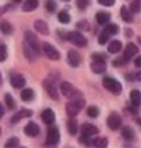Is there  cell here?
I'll return each instance as SVG.
<instances>
[{"label": "cell", "mask_w": 141, "mask_h": 148, "mask_svg": "<svg viewBox=\"0 0 141 148\" xmlns=\"http://www.w3.org/2000/svg\"><path fill=\"white\" fill-rule=\"evenodd\" d=\"M10 84L16 89H21V88H24V85H26V79L22 75H13L12 79H10Z\"/></svg>", "instance_id": "ac0fdd59"}, {"label": "cell", "mask_w": 141, "mask_h": 148, "mask_svg": "<svg viewBox=\"0 0 141 148\" xmlns=\"http://www.w3.org/2000/svg\"><path fill=\"white\" fill-rule=\"evenodd\" d=\"M67 62H68V64L70 67L73 68H77L78 66H80L81 63V57L80 54H78L76 50H69L68 53H67Z\"/></svg>", "instance_id": "30bf717a"}, {"label": "cell", "mask_w": 141, "mask_h": 148, "mask_svg": "<svg viewBox=\"0 0 141 148\" xmlns=\"http://www.w3.org/2000/svg\"><path fill=\"white\" fill-rule=\"evenodd\" d=\"M13 1H14V3H21L22 0H13Z\"/></svg>", "instance_id": "681fc988"}, {"label": "cell", "mask_w": 141, "mask_h": 148, "mask_svg": "<svg viewBox=\"0 0 141 148\" xmlns=\"http://www.w3.org/2000/svg\"><path fill=\"white\" fill-rule=\"evenodd\" d=\"M4 98H5V104H7L8 110H16V102H14V98L12 97V94L7 93L4 95Z\"/></svg>", "instance_id": "4dcf8cb0"}, {"label": "cell", "mask_w": 141, "mask_h": 148, "mask_svg": "<svg viewBox=\"0 0 141 148\" xmlns=\"http://www.w3.org/2000/svg\"><path fill=\"white\" fill-rule=\"evenodd\" d=\"M141 9V0H134V1L131 3V5H129V12L131 13H139Z\"/></svg>", "instance_id": "d6a6232c"}, {"label": "cell", "mask_w": 141, "mask_h": 148, "mask_svg": "<svg viewBox=\"0 0 141 148\" xmlns=\"http://www.w3.org/2000/svg\"><path fill=\"white\" fill-rule=\"evenodd\" d=\"M128 110H129V112H131V113H134V115H137V113H139V107L134 106V104H132V106L129 107Z\"/></svg>", "instance_id": "f6af8a7d"}, {"label": "cell", "mask_w": 141, "mask_h": 148, "mask_svg": "<svg viewBox=\"0 0 141 148\" xmlns=\"http://www.w3.org/2000/svg\"><path fill=\"white\" fill-rule=\"evenodd\" d=\"M42 86H44L45 92L49 94V97L52 99H59V89H58V81L55 77H53V75L47 76L46 79L42 82Z\"/></svg>", "instance_id": "6da1fadb"}, {"label": "cell", "mask_w": 141, "mask_h": 148, "mask_svg": "<svg viewBox=\"0 0 141 148\" xmlns=\"http://www.w3.org/2000/svg\"><path fill=\"white\" fill-rule=\"evenodd\" d=\"M87 5H89V0H77V7H78V9L85 10Z\"/></svg>", "instance_id": "ab89813d"}, {"label": "cell", "mask_w": 141, "mask_h": 148, "mask_svg": "<svg viewBox=\"0 0 141 148\" xmlns=\"http://www.w3.org/2000/svg\"><path fill=\"white\" fill-rule=\"evenodd\" d=\"M127 63V62L125 61V59H118V61H114V62H113V64H114V66L115 67H119V66H123V64H126Z\"/></svg>", "instance_id": "ee69618b"}, {"label": "cell", "mask_w": 141, "mask_h": 148, "mask_svg": "<svg viewBox=\"0 0 141 148\" xmlns=\"http://www.w3.org/2000/svg\"><path fill=\"white\" fill-rule=\"evenodd\" d=\"M23 54L30 62H33L39 56H40V53L36 52L32 47H30V45H28L27 42H24V41H23Z\"/></svg>", "instance_id": "4fadbf2b"}, {"label": "cell", "mask_w": 141, "mask_h": 148, "mask_svg": "<svg viewBox=\"0 0 141 148\" xmlns=\"http://www.w3.org/2000/svg\"><path fill=\"white\" fill-rule=\"evenodd\" d=\"M140 64H141V59H140V57H137L136 61H135V66H136L137 68H140Z\"/></svg>", "instance_id": "7dc6e473"}, {"label": "cell", "mask_w": 141, "mask_h": 148, "mask_svg": "<svg viewBox=\"0 0 141 148\" xmlns=\"http://www.w3.org/2000/svg\"><path fill=\"white\" fill-rule=\"evenodd\" d=\"M67 39L72 44H75L76 47L85 48L87 45V39L81 32H78V31H70V32H68L67 34Z\"/></svg>", "instance_id": "5b68a950"}, {"label": "cell", "mask_w": 141, "mask_h": 148, "mask_svg": "<svg viewBox=\"0 0 141 148\" xmlns=\"http://www.w3.org/2000/svg\"><path fill=\"white\" fill-rule=\"evenodd\" d=\"M129 98H131V103L134 104V106L139 107L140 103H141V93L139 90H132L131 93H129Z\"/></svg>", "instance_id": "484cf974"}, {"label": "cell", "mask_w": 141, "mask_h": 148, "mask_svg": "<svg viewBox=\"0 0 141 148\" xmlns=\"http://www.w3.org/2000/svg\"><path fill=\"white\" fill-rule=\"evenodd\" d=\"M24 42H27L30 47H32L33 49L36 50V52L40 53V47H39V40L37 38H36V35L33 32H31V31H26L24 32Z\"/></svg>", "instance_id": "9c48e42d"}, {"label": "cell", "mask_w": 141, "mask_h": 148, "mask_svg": "<svg viewBox=\"0 0 141 148\" xmlns=\"http://www.w3.org/2000/svg\"><path fill=\"white\" fill-rule=\"evenodd\" d=\"M33 26H35L36 30H37L40 34H42V35H47V34H49V26H47V23L45 21H42V19L35 21Z\"/></svg>", "instance_id": "ffe728a7"}, {"label": "cell", "mask_w": 141, "mask_h": 148, "mask_svg": "<svg viewBox=\"0 0 141 148\" xmlns=\"http://www.w3.org/2000/svg\"><path fill=\"white\" fill-rule=\"evenodd\" d=\"M60 140V132L56 126H49L46 133V144L49 146H55Z\"/></svg>", "instance_id": "8992f818"}, {"label": "cell", "mask_w": 141, "mask_h": 148, "mask_svg": "<svg viewBox=\"0 0 141 148\" xmlns=\"http://www.w3.org/2000/svg\"><path fill=\"white\" fill-rule=\"evenodd\" d=\"M139 53V47L135 44H132V42H128L125 49V53H123V59H125L126 62L131 61L132 57H135L136 54Z\"/></svg>", "instance_id": "8fae6325"}, {"label": "cell", "mask_w": 141, "mask_h": 148, "mask_svg": "<svg viewBox=\"0 0 141 148\" xmlns=\"http://www.w3.org/2000/svg\"><path fill=\"white\" fill-rule=\"evenodd\" d=\"M58 19H59V22H62V23H69L70 16H69V13L66 12V10H62V12H59V14H58Z\"/></svg>", "instance_id": "1f68e13d"}, {"label": "cell", "mask_w": 141, "mask_h": 148, "mask_svg": "<svg viewBox=\"0 0 141 148\" xmlns=\"http://www.w3.org/2000/svg\"><path fill=\"white\" fill-rule=\"evenodd\" d=\"M42 50H44L45 56L49 59H52V61H58V59H60V53H59V50H56V48L53 47L52 44L45 42L44 47H42Z\"/></svg>", "instance_id": "ba28073f"}, {"label": "cell", "mask_w": 141, "mask_h": 148, "mask_svg": "<svg viewBox=\"0 0 141 148\" xmlns=\"http://www.w3.org/2000/svg\"><path fill=\"white\" fill-rule=\"evenodd\" d=\"M104 31L105 32H108L109 35H117L118 32H119V27H118V25H115V23H106V26L105 28H104Z\"/></svg>", "instance_id": "f546056e"}, {"label": "cell", "mask_w": 141, "mask_h": 148, "mask_svg": "<svg viewBox=\"0 0 141 148\" xmlns=\"http://www.w3.org/2000/svg\"><path fill=\"white\" fill-rule=\"evenodd\" d=\"M109 36H110V35H109L108 32H105V31H103V32L100 34V36H99V39H98L99 44H105V42L108 41Z\"/></svg>", "instance_id": "f35d334b"}, {"label": "cell", "mask_w": 141, "mask_h": 148, "mask_svg": "<svg viewBox=\"0 0 141 148\" xmlns=\"http://www.w3.org/2000/svg\"><path fill=\"white\" fill-rule=\"evenodd\" d=\"M4 112H5V108H4V106H3L1 103H0V119L4 116Z\"/></svg>", "instance_id": "bcb514c9"}, {"label": "cell", "mask_w": 141, "mask_h": 148, "mask_svg": "<svg viewBox=\"0 0 141 148\" xmlns=\"http://www.w3.org/2000/svg\"><path fill=\"white\" fill-rule=\"evenodd\" d=\"M90 146L104 148V147L108 146V139H106V138H96V139H92V140L90 142Z\"/></svg>", "instance_id": "f1b7e54d"}, {"label": "cell", "mask_w": 141, "mask_h": 148, "mask_svg": "<svg viewBox=\"0 0 141 148\" xmlns=\"http://www.w3.org/2000/svg\"><path fill=\"white\" fill-rule=\"evenodd\" d=\"M95 18H96V22L99 25H106L110 21V14L108 12H98Z\"/></svg>", "instance_id": "44dd1931"}, {"label": "cell", "mask_w": 141, "mask_h": 148, "mask_svg": "<svg viewBox=\"0 0 141 148\" xmlns=\"http://www.w3.org/2000/svg\"><path fill=\"white\" fill-rule=\"evenodd\" d=\"M87 115L92 119H96L99 116V108L96 106H90L87 108Z\"/></svg>", "instance_id": "836d02e7"}, {"label": "cell", "mask_w": 141, "mask_h": 148, "mask_svg": "<svg viewBox=\"0 0 141 148\" xmlns=\"http://www.w3.org/2000/svg\"><path fill=\"white\" fill-rule=\"evenodd\" d=\"M59 89H60L62 94H63L64 97H67V98H69V99L82 97V92H80L78 89H76V88L73 86L70 82H68V81H63V82H62L60 86H59Z\"/></svg>", "instance_id": "3957f363"}, {"label": "cell", "mask_w": 141, "mask_h": 148, "mask_svg": "<svg viewBox=\"0 0 141 148\" xmlns=\"http://www.w3.org/2000/svg\"><path fill=\"white\" fill-rule=\"evenodd\" d=\"M122 49V42L119 40H113L109 42V47H108V52L112 54H117L118 52H121Z\"/></svg>", "instance_id": "d4e9b609"}, {"label": "cell", "mask_w": 141, "mask_h": 148, "mask_svg": "<svg viewBox=\"0 0 141 148\" xmlns=\"http://www.w3.org/2000/svg\"><path fill=\"white\" fill-rule=\"evenodd\" d=\"M21 98L23 102H32L33 98H35V92L32 89H30V88L23 89L21 93Z\"/></svg>", "instance_id": "7402d4cb"}, {"label": "cell", "mask_w": 141, "mask_h": 148, "mask_svg": "<svg viewBox=\"0 0 141 148\" xmlns=\"http://www.w3.org/2000/svg\"><path fill=\"white\" fill-rule=\"evenodd\" d=\"M115 0H99V4L104 5V7H112V5H114Z\"/></svg>", "instance_id": "b9f144b4"}, {"label": "cell", "mask_w": 141, "mask_h": 148, "mask_svg": "<svg viewBox=\"0 0 141 148\" xmlns=\"http://www.w3.org/2000/svg\"><path fill=\"white\" fill-rule=\"evenodd\" d=\"M121 17H122V19L125 22H127V23H132V22H134V17L131 16V12H129L126 7L121 8Z\"/></svg>", "instance_id": "4316f807"}, {"label": "cell", "mask_w": 141, "mask_h": 148, "mask_svg": "<svg viewBox=\"0 0 141 148\" xmlns=\"http://www.w3.org/2000/svg\"><path fill=\"white\" fill-rule=\"evenodd\" d=\"M121 134H122L123 139H126V140H135L136 139V133H135V130L132 129L131 126H125L122 129V132H121Z\"/></svg>", "instance_id": "d6986e66"}, {"label": "cell", "mask_w": 141, "mask_h": 148, "mask_svg": "<svg viewBox=\"0 0 141 148\" xmlns=\"http://www.w3.org/2000/svg\"><path fill=\"white\" fill-rule=\"evenodd\" d=\"M24 134L28 136H37L40 134V126H39L36 122L30 121L26 126H24Z\"/></svg>", "instance_id": "5bb4252c"}, {"label": "cell", "mask_w": 141, "mask_h": 148, "mask_svg": "<svg viewBox=\"0 0 141 148\" xmlns=\"http://www.w3.org/2000/svg\"><path fill=\"white\" fill-rule=\"evenodd\" d=\"M106 124H108V127L112 129L113 132L118 130L121 126H122V117L118 112H112L110 115L108 116V120H106Z\"/></svg>", "instance_id": "52a82bcc"}, {"label": "cell", "mask_w": 141, "mask_h": 148, "mask_svg": "<svg viewBox=\"0 0 141 148\" xmlns=\"http://www.w3.org/2000/svg\"><path fill=\"white\" fill-rule=\"evenodd\" d=\"M45 8H46L49 12H54L56 9V3L54 0H46V1H45Z\"/></svg>", "instance_id": "d590c367"}, {"label": "cell", "mask_w": 141, "mask_h": 148, "mask_svg": "<svg viewBox=\"0 0 141 148\" xmlns=\"http://www.w3.org/2000/svg\"><path fill=\"white\" fill-rule=\"evenodd\" d=\"M103 86L105 88L108 92H110V93H113V94H115V95L121 94V93H122V89H123L122 84H121L119 81H117L115 79L110 77V76H106V77H104Z\"/></svg>", "instance_id": "277c9868"}, {"label": "cell", "mask_w": 141, "mask_h": 148, "mask_svg": "<svg viewBox=\"0 0 141 148\" xmlns=\"http://www.w3.org/2000/svg\"><path fill=\"white\" fill-rule=\"evenodd\" d=\"M19 146V139L17 136H12L8 139V142L5 143V147H18Z\"/></svg>", "instance_id": "e575fe53"}, {"label": "cell", "mask_w": 141, "mask_h": 148, "mask_svg": "<svg viewBox=\"0 0 141 148\" xmlns=\"http://www.w3.org/2000/svg\"><path fill=\"white\" fill-rule=\"evenodd\" d=\"M92 58H94V59H101V61H105V59H106V56H105V54H103V53H100V54H99V53H95L94 56H92Z\"/></svg>", "instance_id": "7bdbcfd3"}, {"label": "cell", "mask_w": 141, "mask_h": 148, "mask_svg": "<svg viewBox=\"0 0 141 148\" xmlns=\"http://www.w3.org/2000/svg\"><path fill=\"white\" fill-rule=\"evenodd\" d=\"M0 31H1L4 35H12L13 34V27L9 22L7 21H3L0 22Z\"/></svg>", "instance_id": "83f0119b"}, {"label": "cell", "mask_w": 141, "mask_h": 148, "mask_svg": "<svg viewBox=\"0 0 141 148\" xmlns=\"http://www.w3.org/2000/svg\"><path fill=\"white\" fill-rule=\"evenodd\" d=\"M77 27L82 31H90V23L87 21H80L77 22Z\"/></svg>", "instance_id": "74e56055"}, {"label": "cell", "mask_w": 141, "mask_h": 148, "mask_svg": "<svg viewBox=\"0 0 141 148\" xmlns=\"http://www.w3.org/2000/svg\"><path fill=\"white\" fill-rule=\"evenodd\" d=\"M81 133L83 135H87V136H92V135H96L99 133V129L95 125L92 124H83L81 126Z\"/></svg>", "instance_id": "2e32d148"}, {"label": "cell", "mask_w": 141, "mask_h": 148, "mask_svg": "<svg viewBox=\"0 0 141 148\" xmlns=\"http://www.w3.org/2000/svg\"><path fill=\"white\" fill-rule=\"evenodd\" d=\"M1 82H3V77H1V73H0V85H1Z\"/></svg>", "instance_id": "c3c4849f"}, {"label": "cell", "mask_w": 141, "mask_h": 148, "mask_svg": "<svg viewBox=\"0 0 141 148\" xmlns=\"http://www.w3.org/2000/svg\"><path fill=\"white\" fill-rule=\"evenodd\" d=\"M91 70L95 73H103L106 70V63L105 61H101V59H94V62L91 63Z\"/></svg>", "instance_id": "9a60e30c"}, {"label": "cell", "mask_w": 141, "mask_h": 148, "mask_svg": "<svg viewBox=\"0 0 141 148\" xmlns=\"http://www.w3.org/2000/svg\"><path fill=\"white\" fill-rule=\"evenodd\" d=\"M85 104H86V102H85V99L82 97L70 99L68 103L66 104V110H67L68 116L69 117H75L76 115H78V113L82 111V108L85 107Z\"/></svg>", "instance_id": "7a4b0ae2"}, {"label": "cell", "mask_w": 141, "mask_h": 148, "mask_svg": "<svg viewBox=\"0 0 141 148\" xmlns=\"http://www.w3.org/2000/svg\"><path fill=\"white\" fill-rule=\"evenodd\" d=\"M39 7V0H26L22 7L23 12H32Z\"/></svg>", "instance_id": "603a6c76"}, {"label": "cell", "mask_w": 141, "mask_h": 148, "mask_svg": "<svg viewBox=\"0 0 141 148\" xmlns=\"http://www.w3.org/2000/svg\"><path fill=\"white\" fill-rule=\"evenodd\" d=\"M41 119H42V121H44L45 124H47V125L54 124V121H55V113H54V111L50 110V108H47V110L42 111Z\"/></svg>", "instance_id": "e0dca14e"}, {"label": "cell", "mask_w": 141, "mask_h": 148, "mask_svg": "<svg viewBox=\"0 0 141 148\" xmlns=\"http://www.w3.org/2000/svg\"><path fill=\"white\" fill-rule=\"evenodd\" d=\"M67 129H68L69 134H72V135L77 134V132H78V124H77V121H76V119H73V117L69 119L68 122H67Z\"/></svg>", "instance_id": "cb8c5ba5"}, {"label": "cell", "mask_w": 141, "mask_h": 148, "mask_svg": "<svg viewBox=\"0 0 141 148\" xmlns=\"http://www.w3.org/2000/svg\"><path fill=\"white\" fill-rule=\"evenodd\" d=\"M63 1H68V0H63Z\"/></svg>", "instance_id": "f907efd6"}, {"label": "cell", "mask_w": 141, "mask_h": 148, "mask_svg": "<svg viewBox=\"0 0 141 148\" xmlns=\"http://www.w3.org/2000/svg\"><path fill=\"white\" fill-rule=\"evenodd\" d=\"M32 111L31 110H26V108H22V110H19L17 113H14L13 117L10 119V122L12 124H17V122H19L22 120V119H26V117H31L32 116Z\"/></svg>", "instance_id": "7c38bea8"}, {"label": "cell", "mask_w": 141, "mask_h": 148, "mask_svg": "<svg viewBox=\"0 0 141 148\" xmlns=\"http://www.w3.org/2000/svg\"><path fill=\"white\" fill-rule=\"evenodd\" d=\"M90 138H91V136H87V135H81L80 138H78V142H80V143H83V144H90Z\"/></svg>", "instance_id": "60d3db41"}, {"label": "cell", "mask_w": 141, "mask_h": 148, "mask_svg": "<svg viewBox=\"0 0 141 148\" xmlns=\"http://www.w3.org/2000/svg\"><path fill=\"white\" fill-rule=\"evenodd\" d=\"M8 57V50H7V47L4 44L0 45V62H4Z\"/></svg>", "instance_id": "8d00e7d4"}, {"label": "cell", "mask_w": 141, "mask_h": 148, "mask_svg": "<svg viewBox=\"0 0 141 148\" xmlns=\"http://www.w3.org/2000/svg\"><path fill=\"white\" fill-rule=\"evenodd\" d=\"M0 134H1V129H0Z\"/></svg>", "instance_id": "816d5d0a"}]
</instances>
